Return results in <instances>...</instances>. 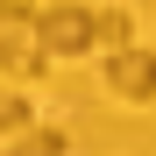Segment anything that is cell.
Wrapping results in <instances>:
<instances>
[{
  "label": "cell",
  "mask_w": 156,
  "mask_h": 156,
  "mask_svg": "<svg viewBox=\"0 0 156 156\" xmlns=\"http://www.w3.org/2000/svg\"><path fill=\"white\" fill-rule=\"evenodd\" d=\"M14 149H64V128H21Z\"/></svg>",
  "instance_id": "7"
},
{
  "label": "cell",
  "mask_w": 156,
  "mask_h": 156,
  "mask_svg": "<svg viewBox=\"0 0 156 156\" xmlns=\"http://www.w3.org/2000/svg\"><path fill=\"white\" fill-rule=\"evenodd\" d=\"M0 36H36V7L29 0H0Z\"/></svg>",
  "instance_id": "6"
},
{
  "label": "cell",
  "mask_w": 156,
  "mask_h": 156,
  "mask_svg": "<svg viewBox=\"0 0 156 156\" xmlns=\"http://www.w3.org/2000/svg\"><path fill=\"white\" fill-rule=\"evenodd\" d=\"M107 92L128 99V107H149L156 99V50H107Z\"/></svg>",
  "instance_id": "2"
},
{
  "label": "cell",
  "mask_w": 156,
  "mask_h": 156,
  "mask_svg": "<svg viewBox=\"0 0 156 156\" xmlns=\"http://www.w3.org/2000/svg\"><path fill=\"white\" fill-rule=\"evenodd\" d=\"M36 43L50 57H85V50H99V21L85 7H36Z\"/></svg>",
  "instance_id": "1"
},
{
  "label": "cell",
  "mask_w": 156,
  "mask_h": 156,
  "mask_svg": "<svg viewBox=\"0 0 156 156\" xmlns=\"http://www.w3.org/2000/svg\"><path fill=\"white\" fill-rule=\"evenodd\" d=\"M21 128H29V99H21V92H14V78H7V85H0V135L14 142Z\"/></svg>",
  "instance_id": "4"
},
{
  "label": "cell",
  "mask_w": 156,
  "mask_h": 156,
  "mask_svg": "<svg viewBox=\"0 0 156 156\" xmlns=\"http://www.w3.org/2000/svg\"><path fill=\"white\" fill-rule=\"evenodd\" d=\"M50 71V50L36 36H0V78H43Z\"/></svg>",
  "instance_id": "3"
},
{
  "label": "cell",
  "mask_w": 156,
  "mask_h": 156,
  "mask_svg": "<svg viewBox=\"0 0 156 156\" xmlns=\"http://www.w3.org/2000/svg\"><path fill=\"white\" fill-rule=\"evenodd\" d=\"M99 21V50H128V43H135V21H128L121 7H107V14H92Z\"/></svg>",
  "instance_id": "5"
}]
</instances>
